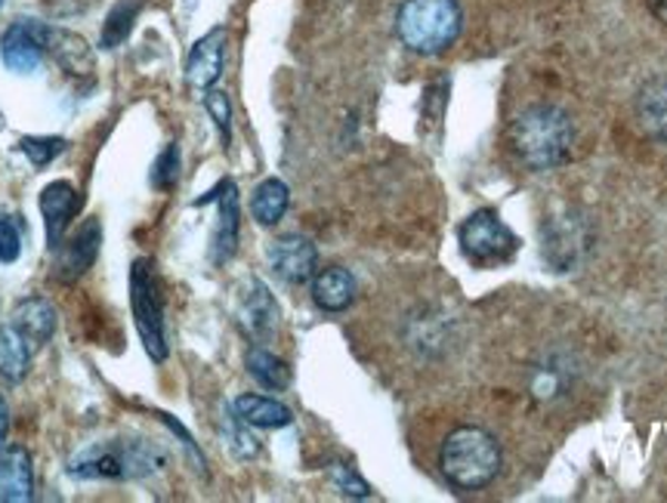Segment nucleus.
<instances>
[{
    "label": "nucleus",
    "instance_id": "nucleus-29",
    "mask_svg": "<svg viewBox=\"0 0 667 503\" xmlns=\"http://www.w3.org/2000/svg\"><path fill=\"white\" fill-rule=\"evenodd\" d=\"M155 418L161 420L167 430H170V433L180 439L182 447H186V451H189V454H192V457H195V463H198V470L205 473V457H201V451H198V445H195V439L189 433H186V426H182L180 420L173 418V414H155Z\"/></svg>",
    "mask_w": 667,
    "mask_h": 503
},
{
    "label": "nucleus",
    "instance_id": "nucleus-13",
    "mask_svg": "<svg viewBox=\"0 0 667 503\" xmlns=\"http://www.w3.org/2000/svg\"><path fill=\"white\" fill-rule=\"evenodd\" d=\"M222 59H226V29L208 31L192 43L186 57V81L198 90H210L220 81Z\"/></svg>",
    "mask_w": 667,
    "mask_h": 503
},
{
    "label": "nucleus",
    "instance_id": "nucleus-18",
    "mask_svg": "<svg viewBox=\"0 0 667 503\" xmlns=\"http://www.w3.org/2000/svg\"><path fill=\"white\" fill-rule=\"evenodd\" d=\"M356 300V279L349 269L331 266L316 272L312 279V303L325 312H344Z\"/></svg>",
    "mask_w": 667,
    "mask_h": 503
},
{
    "label": "nucleus",
    "instance_id": "nucleus-4",
    "mask_svg": "<svg viewBox=\"0 0 667 503\" xmlns=\"http://www.w3.org/2000/svg\"><path fill=\"white\" fill-rule=\"evenodd\" d=\"M464 13L458 0H405L396 16L399 41L420 57H439L460 38Z\"/></svg>",
    "mask_w": 667,
    "mask_h": 503
},
{
    "label": "nucleus",
    "instance_id": "nucleus-8",
    "mask_svg": "<svg viewBox=\"0 0 667 503\" xmlns=\"http://www.w3.org/2000/svg\"><path fill=\"white\" fill-rule=\"evenodd\" d=\"M99 244H102V223L93 217V220H87L69 241H62V244L56 248L53 279L62 281V284H71V281L87 275V269L97 263Z\"/></svg>",
    "mask_w": 667,
    "mask_h": 503
},
{
    "label": "nucleus",
    "instance_id": "nucleus-19",
    "mask_svg": "<svg viewBox=\"0 0 667 503\" xmlns=\"http://www.w3.org/2000/svg\"><path fill=\"white\" fill-rule=\"evenodd\" d=\"M232 411H236L241 423L260 426V430H281V426H291L293 423L291 408L281 405L276 399H266V395H238Z\"/></svg>",
    "mask_w": 667,
    "mask_h": 503
},
{
    "label": "nucleus",
    "instance_id": "nucleus-33",
    "mask_svg": "<svg viewBox=\"0 0 667 503\" xmlns=\"http://www.w3.org/2000/svg\"><path fill=\"white\" fill-rule=\"evenodd\" d=\"M0 7H3V0H0Z\"/></svg>",
    "mask_w": 667,
    "mask_h": 503
},
{
    "label": "nucleus",
    "instance_id": "nucleus-12",
    "mask_svg": "<svg viewBox=\"0 0 667 503\" xmlns=\"http://www.w3.org/2000/svg\"><path fill=\"white\" fill-rule=\"evenodd\" d=\"M220 201V223H217V232H213V248H210V260L222 266L229 263L238 251V189L232 180H222L210 195H205L198 204H208V201Z\"/></svg>",
    "mask_w": 667,
    "mask_h": 503
},
{
    "label": "nucleus",
    "instance_id": "nucleus-11",
    "mask_svg": "<svg viewBox=\"0 0 667 503\" xmlns=\"http://www.w3.org/2000/svg\"><path fill=\"white\" fill-rule=\"evenodd\" d=\"M41 22H13L0 38V59L16 74H31L43 62Z\"/></svg>",
    "mask_w": 667,
    "mask_h": 503
},
{
    "label": "nucleus",
    "instance_id": "nucleus-22",
    "mask_svg": "<svg viewBox=\"0 0 667 503\" xmlns=\"http://www.w3.org/2000/svg\"><path fill=\"white\" fill-rule=\"evenodd\" d=\"M248 374L266 390H288L291 386V368L278 359L276 352L263 350V346H250L248 350Z\"/></svg>",
    "mask_w": 667,
    "mask_h": 503
},
{
    "label": "nucleus",
    "instance_id": "nucleus-23",
    "mask_svg": "<svg viewBox=\"0 0 667 503\" xmlns=\"http://www.w3.org/2000/svg\"><path fill=\"white\" fill-rule=\"evenodd\" d=\"M142 7H146V0H118L115 7L106 16V26H102V38L99 43L111 50V47H118V43L127 41V34L133 31V22H137V16L142 13Z\"/></svg>",
    "mask_w": 667,
    "mask_h": 503
},
{
    "label": "nucleus",
    "instance_id": "nucleus-5",
    "mask_svg": "<svg viewBox=\"0 0 667 503\" xmlns=\"http://www.w3.org/2000/svg\"><path fill=\"white\" fill-rule=\"evenodd\" d=\"M130 309H133L142 350L149 352L155 364L167 362L170 346H167L165 328V291H161V279L149 256H142L130 266Z\"/></svg>",
    "mask_w": 667,
    "mask_h": 503
},
{
    "label": "nucleus",
    "instance_id": "nucleus-16",
    "mask_svg": "<svg viewBox=\"0 0 667 503\" xmlns=\"http://www.w3.org/2000/svg\"><path fill=\"white\" fill-rule=\"evenodd\" d=\"M26 336L31 352H38L41 346H47L56 334V309L50 300L43 296H26L22 303H16L13 322H10Z\"/></svg>",
    "mask_w": 667,
    "mask_h": 503
},
{
    "label": "nucleus",
    "instance_id": "nucleus-30",
    "mask_svg": "<svg viewBox=\"0 0 667 503\" xmlns=\"http://www.w3.org/2000/svg\"><path fill=\"white\" fill-rule=\"evenodd\" d=\"M229 439H232L229 445L236 447L238 457H253V454L260 451V445H257V439H253V435H250V433H245L241 426H232V430H229Z\"/></svg>",
    "mask_w": 667,
    "mask_h": 503
},
{
    "label": "nucleus",
    "instance_id": "nucleus-14",
    "mask_svg": "<svg viewBox=\"0 0 667 503\" xmlns=\"http://www.w3.org/2000/svg\"><path fill=\"white\" fill-rule=\"evenodd\" d=\"M43 50L62 66V71L69 74H78V78H87L97 71V59H93V50L90 43L83 41L78 31L69 29H56V26H43Z\"/></svg>",
    "mask_w": 667,
    "mask_h": 503
},
{
    "label": "nucleus",
    "instance_id": "nucleus-1",
    "mask_svg": "<svg viewBox=\"0 0 667 503\" xmlns=\"http://www.w3.org/2000/svg\"><path fill=\"white\" fill-rule=\"evenodd\" d=\"M575 145L571 118L556 105H535L516 114L510 124V149L528 170H554L566 164Z\"/></svg>",
    "mask_w": 667,
    "mask_h": 503
},
{
    "label": "nucleus",
    "instance_id": "nucleus-7",
    "mask_svg": "<svg viewBox=\"0 0 667 503\" xmlns=\"http://www.w3.org/2000/svg\"><path fill=\"white\" fill-rule=\"evenodd\" d=\"M266 260L285 284H306L316 279L319 266V251L316 244L303 235H281L269 244Z\"/></svg>",
    "mask_w": 667,
    "mask_h": 503
},
{
    "label": "nucleus",
    "instance_id": "nucleus-24",
    "mask_svg": "<svg viewBox=\"0 0 667 503\" xmlns=\"http://www.w3.org/2000/svg\"><path fill=\"white\" fill-rule=\"evenodd\" d=\"M66 149H69V142L62 140V137H26V140H19V152L26 154L34 168L53 164Z\"/></svg>",
    "mask_w": 667,
    "mask_h": 503
},
{
    "label": "nucleus",
    "instance_id": "nucleus-10",
    "mask_svg": "<svg viewBox=\"0 0 667 503\" xmlns=\"http://www.w3.org/2000/svg\"><path fill=\"white\" fill-rule=\"evenodd\" d=\"M238 324L257 343H263V340L276 334L278 303L260 279H250L241 296H238Z\"/></svg>",
    "mask_w": 667,
    "mask_h": 503
},
{
    "label": "nucleus",
    "instance_id": "nucleus-32",
    "mask_svg": "<svg viewBox=\"0 0 667 503\" xmlns=\"http://www.w3.org/2000/svg\"><path fill=\"white\" fill-rule=\"evenodd\" d=\"M646 7H649V13H653L658 22H665L667 26V0H646Z\"/></svg>",
    "mask_w": 667,
    "mask_h": 503
},
{
    "label": "nucleus",
    "instance_id": "nucleus-26",
    "mask_svg": "<svg viewBox=\"0 0 667 503\" xmlns=\"http://www.w3.org/2000/svg\"><path fill=\"white\" fill-rule=\"evenodd\" d=\"M205 109H208L210 121L220 127L222 142L232 140V102H229V97H226L222 90H213V87H210L208 97H205Z\"/></svg>",
    "mask_w": 667,
    "mask_h": 503
},
{
    "label": "nucleus",
    "instance_id": "nucleus-27",
    "mask_svg": "<svg viewBox=\"0 0 667 503\" xmlns=\"http://www.w3.org/2000/svg\"><path fill=\"white\" fill-rule=\"evenodd\" d=\"M328 475H331V482L340 489V494H347V497H368L371 494V485L361 479L352 466H347V463H331V470H328Z\"/></svg>",
    "mask_w": 667,
    "mask_h": 503
},
{
    "label": "nucleus",
    "instance_id": "nucleus-21",
    "mask_svg": "<svg viewBox=\"0 0 667 503\" xmlns=\"http://www.w3.org/2000/svg\"><path fill=\"white\" fill-rule=\"evenodd\" d=\"M288 204H291V192L281 180H263L257 189H253V198H250V217L260 225H276L285 213H288Z\"/></svg>",
    "mask_w": 667,
    "mask_h": 503
},
{
    "label": "nucleus",
    "instance_id": "nucleus-9",
    "mask_svg": "<svg viewBox=\"0 0 667 503\" xmlns=\"http://www.w3.org/2000/svg\"><path fill=\"white\" fill-rule=\"evenodd\" d=\"M83 195L71 185L69 180H56L50 185H43L41 192V213L43 229H47V244L50 251H56L62 244V238L69 232V223L81 213Z\"/></svg>",
    "mask_w": 667,
    "mask_h": 503
},
{
    "label": "nucleus",
    "instance_id": "nucleus-17",
    "mask_svg": "<svg viewBox=\"0 0 667 503\" xmlns=\"http://www.w3.org/2000/svg\"><path fill=\"white\" fill-rule=\"evenodd\" d=\"M634 112H637L639 130L649 140L667 142V81L665 78H653L639 87L637 99H634Z\"/></svg>",
    "mask_w": 667,
    "mask_h": 503
},
{
    "label": "nucleus",
    "instance_id": "nucleus-2",
    "mask_svg": "<svg viewBox=\"0 0 667 503\" xmlns=\"http://www.w3.org/2000/svg\"><path fill=\"white\" fill-rule=\"evenodd\" d=\"M167 466V454L149 439H106L81 447L69 461V475L90 479H149Z\"/></svg>",
    "mask_w": 667,
    "mask_h": 503
},
{
    "label": "nucleus",
    "instance_id": "nucleus-25",
    "mask_svg": "<svg viewBox=\"0 0 667 503\" xmlns=\"http://www.w3.org/2000/svg\"><path fill=\"white\" fill-rule=\"evenodd\" d=\"M180 182V149L170 142L152 164V185L158 192H170Z\"/></svg>",
    "mask_w": 667,
    "mask_h": 503
},
{
    "label": "nucleus",
    "instance_id": "nucleus-15",
    "mask_svg": "<svg viewBox=\"0 0 667 503\" xmlns=\"http://www.w3.org/2000/svg\"><path fill=\"white\" fill-rule=\"evenodd\" d=\"M34 497V466L22 445L0 451V503H28Z\"/></svg>",
    "mask_w": 667,
    "mask_h": 503
},
{
    "label": "nucleus",
    "instance_id": "nucleus-28",
    "mask_svg": "<svg viewBox=\"0 0 667 503\" xmlns=\"http://www.w3.org/2000/svg\"><path fill=\"white\" fill-rule=\"evenodd\" d=\"M22 253V232L10 217H0V263H16Z\"/></svg>",
    "mask_w": 667,
    "mask_h": 503
},
{
    "label": "nucleus",
    "instance_id": "nucleus-3",
    "mask_svg": "<svg viewBox=\"0 0 667 503\" xmlns=\"http://www.w3.org/2000/svg\"><path fill=\"white\" fill-rule=\"evenodd\" d=\"M442 475L460 491H479L500 473L498 439L479 426H460L448 435L439 451Z\"/></svg>",
    "mask_w": 667,
    "mask_h": 503
},
{
    "label": "nucleus",
    "instance_id": "nucleus-6",
    "mask_svg": "<svg viewBox=\"0 0 667 503\" xmlns=\"http://www.w3.org/2000/svg\"><path fill=\"white\" fill-rule=\"evenodd\" d=\"M460 251L472 266H498L516 253V235L495 210H476L460 225Z\"/></svg>",
    "mask_w": 667,
    "mask_h": 503
},
{
    "label": "nucleus",
    "instance_id": "nucleus-31",
    "mask_svg": "<svg viewBox=\"0 0 667 503\" xmlns=\"http://www.w3.org/2000/svg\"><path fill=\"white\" fill-rule=\"evenodd\" d=\"M7 435H10V408H7L3 395H0V451L7 447Z\"/></svg>",
    "mask_w": 667,
    "mask_h": 503
},
{
    "label": "nucleus",
    "instance_id": "nucleus-20",
    "mask_svg": "<svg viewBox=\"0 0 667 503\" xmlns=\"http://www.w3.org/2000/svg\"><path fill=\"white\" fill-rule=\"evenodd\" d=\"M31 346L13 324H0V378L7 383H22L31 368Z\"/></svg>",
    "mask_w": 667,
    "mask_h": 503
}]
</instances>
